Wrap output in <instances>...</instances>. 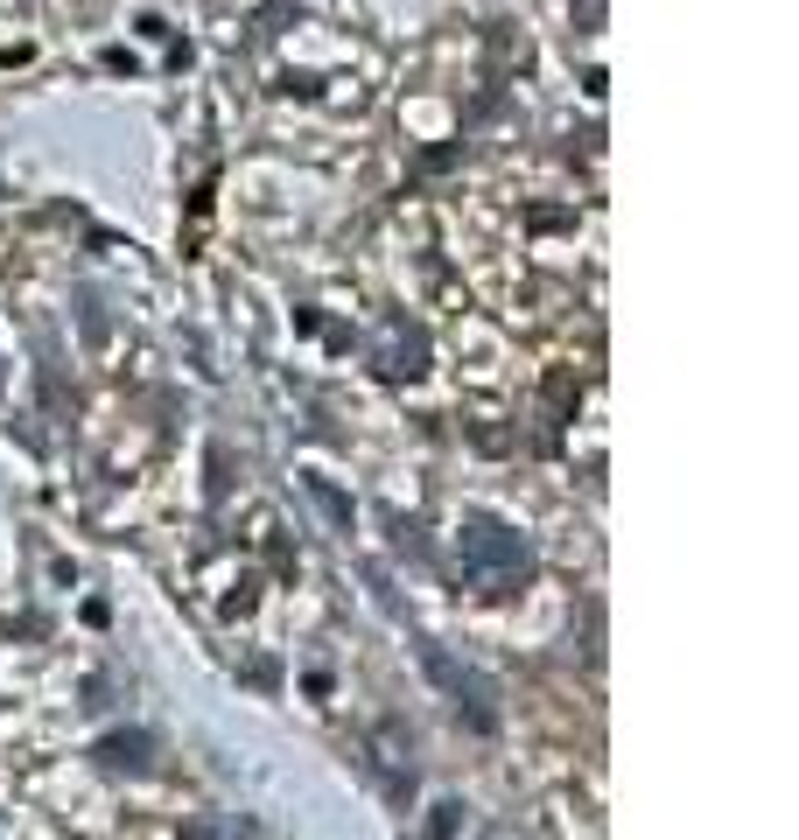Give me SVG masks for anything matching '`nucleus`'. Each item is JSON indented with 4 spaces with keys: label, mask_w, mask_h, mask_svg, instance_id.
Segmentation results:
<instances>
[{
    "label": "nucleus",
    "mask_w": 799,
    "mask_h": 840,
    "mask_svg": "<svg viewBox=\"0 0 799 840\" xmlns=\"http://www.w3.org/2000/svg\"><path fill=\"white\" fill-rule=\"evenodd\" d=\"M422 665H428V679H435V686H442V694L456 700V715H463L478 736H491V729H499V694H491V679H484V673L456 665V659L442 652V644H422Z\"/></svg>",
    "instance_id": "nucleus-1"
},
{
    "label": "nucleus",
    "mask_w": 799,
    "mask_h": 840,
    "mask_svg": "<svg viewBox=\"0 0 799 840\" xmlns=\"http://www.w3.org/2000/svg\"><path fill=\"white\" fill-rule=\"evenodd\" d=\"M463 561H478V567H505V575H526V567H533V553L519 546V532H505V526H491V519H470V526H463Z\"/></svg>",
    "instance_id": "nucleus-2"
},
{
    "label": "nucleus",
    "mask_w": 799,
    "mask_h": 840,
    "mask_svg": "<svg viewBox=\"0 0 799 840\" xmlns=\"http://www.w3.org/2000/svg\"><path fill=\"white\" fill-rule=\"evenodd\" d=\"M147 750H155L147 736H112V742H99V756L112 763V771H147Z\"/></svg>",
    "instance_id": "nucleus-3"
},
{
    "label": "nucleus",
    "mask_w": 799,
    "mask_h": 840,
    "mask_svg": "<svg viewBox=\"0 0 799 840\" xmlns=\"http://www.w3.org/2000/svg\"><path fill=\"white\" fill-rule=\"evenodd\" d=\"M309 490H316V498H322V511H330V519H337V526H351V505H344V498H337V490H330V484H309Z\"/></svg>",
    "instance_id": "nucleus-4"
},
{
    "label": "nucleus",
    "mask_w": 799,
    "mask_h": 840,
    "mask_svg": "<svg viewBox=\"0 0 799 840\" xmlns=\"http://www.w3.org/2000/svg\"><path fill=\"white\" fill-rule=\"evenodd\" d=\"M183 840H218V833H211V827H189V833H183Z\"/></svg>",
    "instance_id": "nucleus-5"
}]
</instances>
